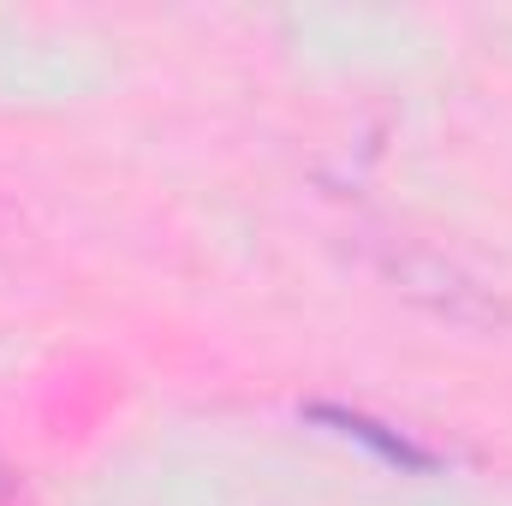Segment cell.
Returning <instances> with one entry per match:
<instances>
[{"label":"cell","instance_id":"obj_1","mask_svg":"<svg viewBox=\"0 0 512 506\" xmlns=\"http://www.w3.org/2000/svg\"><path fill=\"white\" fill-rule=\"evenodd\" d=\"M0 506H36V495L24 489V477H18L6 459H0Z\"/></svg>","mask_w":512,"mask_h":506}]
</instances>
